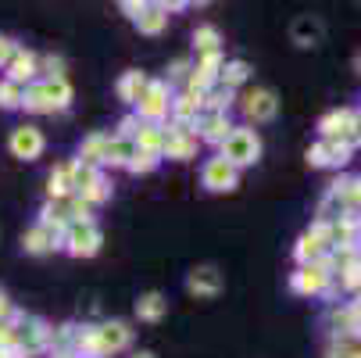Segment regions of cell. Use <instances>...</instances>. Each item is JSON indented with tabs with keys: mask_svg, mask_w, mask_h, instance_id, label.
I'll use <instances>...</instances> for the list:
<instances>
[{
	"mask_svg": "<svg viewBox=\"0 0 361 358\" xmlns=\"http://www.w3.org/2000/svg\"><path fill=\"white\" fill-rule=\"evenodd\" d=\"M312 165H347L350 162V143L347 140H322L319 147L307 150Z\"/></svg>",
	"mask_w": 361,
	"mask_h": 358,
	"instance_id": "9c48e42d",
	"label": "cell"
},
{
	"mask_svg": "<svg viewBox=\"0 0 361 358\" xmlns=\"http://www.w3.org/2000/svg\"><path fill=\"white\" fill-rule=\"evenodd\" d=\"M154 165H158V155H150V150H133V158H129V169L133 172H150Z\"/></svg>",
	"mask_w": 361,
	"mask_h": 358,
	"instance_id": "f546056e",
	"label": "cell"
},
{
	"mask_svg": "<svg viewBox=\"0 0 361 358\" xmlns=\"http://www.w3.org/2000/svg\"><path fill=\"white\" fill-rule=\"evenodd\" d=\"M186 287H190V294H197V297H215V294L222 290V276H219L215 265H200V269L190 273Z\"/></svg>",
	"mask_w": 361,
	"mask_h": 358,
	"instance_id": "8fae6325",
	"label": "cell"
},
{
	"mask_svg": "<svg viewBox=\"0 0 361 358\" xmlns=\"http://www.w3.org/2000/svg\"><path fill=\"white\" fill-rule=\"evenodd\" d=\"M65 247H68V254H75V258L97 254V247H100V229H97L90 219L68 222V229H65Z\"/></svg>",
	"mask_w": 361,
	"mask_h": 358,
	"instance_id": "3957f363",
	"label": "cell"
},
{
	"mask_svg": "<svg viewBox=\"0 0 361 358\" xmlns=\"http://www.w3.org/2000/svg\"><path fill=\"white\" fill-rule=\"evenodd\" d=\"M143 90H147V79L140 72H126L122 83H118V97L126 100V105H136V100L143 97Z\"/></svg>",
	"mask_w": 361,
	"mask_h": 358,
	"instance_id": "603a6c76",
	"label": "cell"
},
{
	"mask_svg": "<svg viewBox=\"0 0 361 358\" xmlns=\"http://www.w3.org/2000/svg\"><path fill=\"white\" fill-rule=\"evenodd\" d=\"M257 155H262V140H257V133L254 129H233L222 140V155L219 158H226L229 165L243 169V165H254Z\"/></svg>",
	"mask_w": 361,
	"mask_h": 358,
	"instance_id": "7a4b0ae2",
	"label": "cell"
},
{
	"mask_svg": "<svg viewBox=\"0 0 361 358\" xmlns=\"http://www.w3.org/2000/svg\"><path fill=\"white\" fill-rule=\"evenodd\" d=\"M50 186V197H68L72 193V165H61L58 172H50V179H47Z\"/></svg>",
	"mask_w": 361,
	"mask_h": 358,
	"instance_id": "484cf974",
	"label": "cell"
},
{
	"mask_svg": "<svg viewBox=\"0 0 361 358\" xmlns=\"http://www.w3.org/2000/svg\"><path fill=\"white\" fill-rule=\"evenodd\" d=\"M8 68H11V83H22V79H32L36 76V54H29V50H15L11 54V61H8Z\"/></svg>",
	"mask_w": 361,
	"mask_h": 358,
	"instance_id": "d6986e66",
	"label": "cell"
},
{
	"mask_svg": "<svg viewBox=\"0 0 361 358\" xmlns=\"http://www.w3.org/2000/svg\"><path fill=\"white\" fill-rule=\"evenodd\" d=\"M47 340H50V330H47L43 323H36V319H29L22 330H15V344H18L25 354H36L39 347H47Z\"/></svg>",
	"mask_w": 361,
	"mask_h": 358,
	"instance_id": "7c38bea8",
	"label": "cell"
},
{
	"mask_svg": "<svg viewBox=\"0 0 361 358\" xmlns=\"http://www.w3.org/2000/svg\"><path fill=\"white\" fill-rule=\"evenodd\" d=\"M183 4H186V0H158V8H161L165 15H169V11H179Z\"/></svg>",
	"mask_w": 361,
	"mask_h": 358,
	"instance_id": "e575fe53",
	"label": "cell"
},
{
	"mask_svg": "<svg viewBox=\"0 0 361 358\" xmlns=\"http://www.w3.org/2000/svg\"><path fill=\"white\" fill-rule=\"evenodd\" d=\"M293 40H297L300 47H315V43L322 40V25H319L315 18H297V25H293Z\"/></svg>",
	"mask_w": 361,
	"mask_h": 358,
	"instance_id": "d4e9b609",
	"label": "cell"
},
{
	"mask_svg": "<svg viewBox=\"0 0 361 358\" xmlns=\"http://www.w3.org/2000/svg\"><path fill=\"white\" fill-rule=\"evenodd\" d=\"M122 8H126V11H129V15L136 18V15L143 11V0H122Z\"/></svg>",
	"mask_w": 361,
	"mask_h": 358,
	"instance_id": "d590c367",
	"label": "cell"
},
{
	"mask_svg": "<svg viewBox=\"0 0 361 358\" xmlns=\"http://www.w3.org/2000/svg\"><path fill=\"white\" fill-rule=\"evenodd\" d=\"M200 105H204V93H197V90L183 93V97L176 100V105H172V112H176L179 126H186L190 119H197V115H200Z\"/></svg>",
	"mask_w": 361,
	"mask_h": 358,
	"instance_id": "ffe728a7",
	"label": "cell"
},
{
	"mask_svg": "<svg viewBox=\"0 0 361 358\" xmlns=\"http://www.w3.org/2000/svg\"><path fill=\"white\" fill-rule=\"evenodd\" d=\"M247 76H250V65H247V61H229V65L222 68V76H219V83H222L226 90H233V86H240V83H247Z\"/></svg>",
	"mask_w": 361,
	"mask_h": 358,
	"instance_id": "4316f807",
	"label": "cell"
},
{
	"mask_svg": "<svg viewBox=\"0 0 361 358\" xmlns=\"http://www.w3.org/2000/svg\"><path fill=\"white\" fill-rule=\"evenodd\" d=\"M15 50H18V47H15V43H11L8 36H0V65H8V61H11V54H15Z\"/></svg>",
	"mask_w": 361,
	"mask_h": 358,
	"instance_id": "d6a6232c",
	"label": "cell"
},
{
	"mask_svg": "<svg viewBox=\"0 0 361 358\" xmlns=\"http://www.w3.org/2000/svg\"><path fill=\"white\" fill-rule=\"evenodd\" d=\"M133 150H136V147H133L126 136H115V140H108V150H104V158H100V162H108V165H129Z\"/></svg>",
	"mask_w": 361,
	"mask_h": 358,
	"instance_id": "44dd1931",
	"label": "cell"
},
{
	"mask_svg": "<svg viewBox=\"0 0 361 358\" xmlns=\"http://www.w3.org/2000/svg\"><path fill=\"white\" fill-rule=\"evenodd\" d=\"M136 105H140V115H143L147 122L165 119V115H169V93H165V83H147V90H143V97L136 100Z\"/></svg>",
	"mask_w": 361,
	"mask_h": 358,
	"instance_id": "8992f818",
	"label": "cell"
},
{
	"mask_svg": "<svg viewBox=\"0 0 361 358\" xmlns=\"http://www.w3.org/2000/svg\"><path fill=\"white\" fill-rule=\"evenodd\" d=\"M329 265H322V262H312V265H304L297 276H293V290H300V294H322L326 287H329Z\"/></svg>",
	"mask_w": 361,
	"mask_h": 358,
	"instance_id": "30bf717a",
	"label": "cell"
},
{
	"mask_svg": "<svg viewBox=\"0 0 361 358\" xmlns=\"http://www.w3.org/2000/svg\"><path fill=\"white\" fill-rule=\"evenodd\" d=\"M197 129H200V140H212V143H222V140L233 133V126H229L226 112H212V115H204V119L197 122Z\"/></svg>",
	"mask_w": 361,
	"mask_h": 358,
	"instance_id": "5bb4252c",
	"label": "cell"
},
{
	"mask_svg": "<svg viewBox=\"0 0 361 358\" xmlns=\"http://www.w3.org/2000/svg\"><path fill=\"white\" fill-rule=\"evenodd\" d=\"M136 25H140V32H150V36H158L165 25H169V15L161 11V8H143L140 15H136Z\"/></svg>",
	"mask_w": 361,
	"mask_h": 358,
	"instance_id": "7402d4cb",
	"label": "cell"
},
{
	"mask_svg": "<svg viewBox=\"0 0 361 358\" xmlns=\"http://www.w3.org/2000/svg\"><path fill=\"white\" fill-rule=\"evenodd\" d=\"M243 112H247L250 122H272L276 112H279V100H276L272 90H250L243 97Z\"/></svg>",
	"mask_w": 361,
	"mask_h": 358,
	"instance_id": "5b68a950",
	"label": "cell"
},
{
	"mask_svg": "<svg viewBox=\"0 0 361 358\" xmlns=\"http://www.w3.org/2000/svg\"><path fill=\"white\" fill-rule=\"evenodd\" d=\"M11 344H15V330H11L8 323H0V351L11 347Z\"/></svg>",
	"mask_w": 361,
	"mask_h": 358,
	"instance_id": "836d02e7",
	"label": "cell"
},
{
	"mask_svg": "<svg viewBox=\"0 0 361 358\" xmlns=\"http://www.w3.org/2000/svg\"><path fill=\"white\" fill-rule=\"evenodd\" d=\"M329 358H361V351L354 347V344H347V340H340L333 351H329Z\"/></svg>",
	"mask_w": 361,
	"mask_h": 358,
	"instance_id": "1f68e13d",
	"label": "cell"
},
{
	"mask_svg": "<svg viewBox=\"0 0 361 358\" xmlns=\"http://www.w3.org/2000/svg\"><path fill=\"white\" fill-rule=\"evenodd\" d=\"M193 150H197V133H190L186 126H176V129L165 133L161 155H169V158H176V162H190Z\"/></svg>",
	"mask_w": 361,
	"mask_h": 358,
	"instance_id": "52a82bcc",
	"label": "cell"
},
{
	"mask_svg": "<svg viewBox=\"0 0 361 358\" xmlns=\"http://www.w3.org/2000/svg\"><path fill=\"white\" fill-rule=\"evenodd\" d=\"M75 347L86 354H108V351H122L129 347V326L126 323H104L97 330H82L75 337Z\"/></svg>",
	"mask_w": 361,
	"mask_h": 358,
	"instance_id": "6da1fadb",
	"label": "cell"
},
{
	"mask_svg": "<svg viewBox=\"0 0 361 358\" xmlns=\"http://www.w3.org/2000/svg\"><path fill=\"white\" fill-rule=\"evenodd\" d=\"M108 140H111V136H90V140L82 143V162H86V165H97L100 158H104V150H108Z\"/></svg>",
	"mask_w": 361,
	"mask_h": 358,
	"instance_id": "83f0119b",
	"label": "cell"
},
{
	"mask_svg": "<svg viewBox=\"0 0 361 358\" xmlns=\"http://www.w3.org/2000/svg\"><path fill=\"white\" fill-rule=\"evenodd\" d=\"M8 316H11V301H8L4 294H0V323H4Z\"/></svg>",
	"mask_w": 361,
	"mask_h": 358,
	"instance_id": "8d00e7d4",
	"label": "cell"
},
{
	"mask_svg": "<svg viewBox=\"0 0 361 358\" xmlns=\"http://www.w3.org/2000/svg\"><path fill=\"white\" fill-rule=\"evenodd\" d=\"M193 40H197V47L204 50V54H215V47H219V32H215L212 25L197 29V32H193Z\"/></svg>",
	"mask_w": 361,
	"mask_h": 358,
	"instance_id": "4dcf8cb0",
	"label": "cell"
},
{
	"mask_svg": "<svg viewBox=\"0 0 361 358\" xmlns=\"http://www.w3.org/2000/svg\"><path fill=\"white\" fill-rule=\"evenodd\" d=\"M22 93H25L22 83H11V79L0 83V108H18L22 105Z\"/></svg>",
	"mask_w": 361,
	"mask_h": 358,
	"instance_id": "f1b7e54d",
	"label": "cell"
},
{
	"mask_svg": "<svg viewBox=\"0 0 361 358\" xmlns=\"http://www.w3.org/2000/svg\"><path fill=\"white\" fill-rule=\"evenodd\" d=\"M357 312H361V301H357Z\"/></svg>",
	"mask_w": 361,
	"mask_h": 358,
	"instance_id": "f35d334b",
	"label": "cell"
},
{
	"mask_svg": "<svg viewBox=\"0 0 361 358\" xmlns=\"http://www.w3.org/2000/svg\"><path fill=\"white\" fill-rule=\"evenodd\" d=\"M39 86H43V93H47V100H50V108H65L68 100H72V86L65 83V76H50V79H43Z\"/></svg>",
	"mask_w": 361,
	"mask_h": 358,
	"instance_id": "e0dca14e",
	"label": "cell"
},
{
	"mask_svg": "<svg viewBox=\"0 0 361 358\" xmlns=\"http://www.w3.org/2000/svg\"><path fill=\"white\" fill-rule=\"evenodd\" d=\"M329 323H333L336 333H343V337H357V333H361V312H357V309H333V312H329Z\"/></svg>",
	"mask_w": 361,
	"mask_h": 358,
	"instance_id": "2e32d148",
	"label": "cell"
},
{
	"mask_svg": "<svg viewBox=\"0 0 361 358\" xmlns=\"http://www.w3.org/2000/svg\"><path fill=\"white\" fill-rule=\"evenodd\" d=\"M133 358H154V354H150V351H140V354H133Z\"/></svg>",
	"mask_w": 361,
	"mask_h": 358,
	"instance_id": "74e56055",
	"label": "cell"
},
{
	"mask_svg": "<svg viewBox=\"0 0 361 358\" xmlns=\"http://www.w3.org/2000/svg\"><path fill=\"white\" fill-rule=\"evenodd\" d=\"M58 240H61V229H58V226L39 222L36 229H29V233H25V251H32V254L54 251V247H58Z\"/></svg>",
	"mask_w": 361,
	"mask_h": 358,
	"instance_id": "4fadbf2b",
	"label": "cell"
},
{
	"mask_svg": "<svg viewBox=\"0 0 361 358\" xmlns=\"http://www.w3.org/2000/svg\"><path fill=\"white\" fill-rule=\"evenodd\" d=\"M357 68H361V58H357Z\"/></svg>",
	"mask_w": 361,
	"mask_h": 358,
	"instance_id": "ab89813d",
	"label": "cell"
},
{
	"mask_svg": "<svg viewBox=\"0 0 361 358\" xmlns=\"http://www.w3.org/2000/svg\"><path fill=\"white\" fill-rule=\"evenodd\" d=\"M165 309H169V301H165L161 294H143V297L136 301V316H140L143 323H158V319L165 316Z\"/></svg>",
	"mask_w": 361,
	"mask_h": 358,
	"instance_id": "ac0fdd59",
	"label": "cell"
},
{
	"mask_svg": "<svg viewBox=\"0 0 361 358\" xmlns=\"http://www.w3.org/2000/svg\"><path fill=\"white\" fill-rule=\"evenodd\" d=\"M219 50L215 54H204V61L197 65V72H193V90L197 93H204V90H212L215 83H219Z\"/></svg>",
	"mask_w": 361,
	"mask_h": 358,
	"instance_id": "9a60e30c",
	"label": "cell"
},
{
	"mask_svg": "<svg viewBox=\"0 0 361 358\" xmlns=\"http://www.w3.org/2000/svg\"><path fill=\"white\" fill-rule=\"evenodd\" d=\"M11 150H15V158H22V162L39 158L43 155V133L36 126H18L11 133Z\"/></svg>",
	"mask_w": 361,
	"mask_h": 358,
	"instance_id": "ba28073f",
	"label": "cell"
},
{
	"mask_svg": "<svg viewBox=\"0 0 361 358\" xmlns=\"http://www.w3.org/2000/svg\"><path fill=\"white\" fill-rule=\"evenodd\" d=\"M204 186L208 190H215V193H226V190H236V183H240V169L236 165H229L226 158H212L208 165H204Z\"/></svg>",
	"mask_w": 361,
	"mask_h": 358,
	"instance_id": "277c9868",
	"label": "cell"
},
{
	"mask_svg": "<svg viewBox=\"0 0 361 358\" xmlns=\"http://www.w3.org/2000/svg\"><path fill=\"white\" fill-rule=\"evenodd\" d=\"M347 129H350V112H329L326 119H322V133H326V140H347Z\"/></svg>",
	"mask_w": 361,
	"mask_h": 358,
	"instance_id": "cb8c5ba5",
	"label": "cell"
},
{
	"mask_svg": "<svg viewBox=\"0 0 361 358\" xmlns=\"http://www.w3.org/2000/svg\"><path fill=\"white\" fill-rule=\"evenodd\" d=\"M0 358H4V351H0Z\"/></svg>",
	"mask_w": 361,
	"mask_h": 358,
	"instance_id": "60d3db41",
	"label": "cell"
}]
</instances>
